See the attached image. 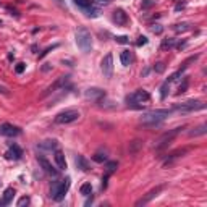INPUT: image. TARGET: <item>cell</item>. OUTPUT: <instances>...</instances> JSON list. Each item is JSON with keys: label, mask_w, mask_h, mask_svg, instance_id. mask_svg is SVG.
<instances>
[{"label": "cell", "mask_w": 207, "mask_h": 207, "mask_svg": "<svg viewBox=\"0 0 207 207\" xmlns=\"http://www.w3.org/2000/svg\"><path fill=\"white\" fill-rule=\"evenodd\" d=\"M188 150H189V147H184V149H178V150H175V152H172L170 155H168L167 157V160H165V165L167 164H172L173 160H175V159H178V157H183L186 152H188Z\"/></svg>", "instance_id": "21"}, {"label": "cell", "mask_w": 207, "mask_h": 207, "mask_svg": "<svg viewBox=\"0 0 207 207\" xmlns=\"http://www.w3.org/2000/svg\"><path fill=\"white\" fill-rule=\"evenodd\" d=\"M150 29H152V33H154V34H160V33L164 31V28H162L160 24H154L152 28H150Z\"/></svg>", "instance_id": "35"}, {"label": "cell", "mask_w": 207, "mask_h": 207, "mask_svg": "<svg viewBox=\"0 0 207 207\" xmlns=\"http://www.w3.org/2000/svg\"><path fill=\"white\" fill-rule=\"evenodd\" d=\"M112 20H114V23H115L117 26H126L128 21H129V18H128V15L125 13V10L117 8V10L114 12V15H112Z\"/></svg>", "instance_id": "14"}, {"label": "cell", "mask_w": 207, "mask_h": 207, "mask_svg": "<svg viewBox=\"0 0 207 207\" xmlns=\"http://www.w3.org/2000/svg\"><path fill=\"white\" fill-rule=\"evenodd\" d=\"M70 83V76H60L57 81H55L52 86L47 88V91L44 92V97L45 96H49V94H53V92H57V89H65V86Z\"/></svg>", "instance_id": "12"}, {"label": "cell", "mask_w": 207, "mask_h": 207, "mask_svg": "<svg viewBox=\"0 0 207 207\" xmlns=\"http://www.w3.org/2000/svg\"><path fill=\"white\" fill-rule=\"evenodd\" d=\"M79 193H81L84 197H89V196L92 194V186H91V183H84V184H81Z\"/></svg>", "instance_id": "24"}, {"label": "cell", "mask_w": 207, "mask_h": 207, "mask_svg": "<svg viewBox=\"0 0 207 207\" xmlns=\"http://www.w3.org/2000/svg\"><path fill=\"white\" fill-rule=\"evenodd\" d=\"M172 114V110H167V109H157V110H150V112H146L141 117V123L144 126H149V128H154V126H159L160 123L168 118V115Z\"/></svg>", "instance_id": "1"}, {"label": "cell", "mask_w": 207, "mask_h": 207, "mask_svg": "<svg viewBox=\"0 0 207 207\" xmlns=\"http://www.w3.org/2000/svg\"><path fill=\"white\" fill-rule=\"evenodd\" d=\"M115 41H117L118 44H128V42H129V37H128V36H117Z\"/></svg>", "instance_id": "32"}, {"label": "cell", "mask_w": 207, "mask_h": 207, "mask_svg": "<svg viewBox=\"0 0 207 207\" xmlns=\"http://www.w3.org/2000/svg\"><path fill=\"white\" fill-rule=\"evenodd\" d=\"M183 129H184V126H178V128L168 129V131H165L164 134H160V136H159V139L155 141V150H164L165 147H168V144H170Z\"/></svg>", "instance_id": "5"}, {"label": "cell", "mask_w": 207, "mask_h": 207, "mask_svg": "<svg viewBox=\"0 0 207 207\" xmlns=\"http://www.w3.org/2000/svg\"><path fill=\"white\" fill-rule=\"evenodd\" d=\"M84 97L89 100H94V102H100L102 99H105V91L99 89V88H89L84 92Z\"/></svg>", "instance_id": "13"}, {"label": "cell", "mask_w": 207, "mask_h": 207, "mask_svg": "<svg viewBox=\"0 0 207 207\" xmlns=\"http://www.w3.org/2000/svg\"><path fill=\"white\" fill-rule=\"evenodd\" d=\"M100 70H102L104 76H105L107 79L112 78V74H114V55H112V53H107L105 57L102 58Z\"/></svg>", "instance_id": "9"}, {"label": "cell", "mask_w": 207, "mask_h": 207, "mask_svg": "<svg viewBox=\"0 0 207 207\" xmlns=\"http://www.w3.org/2000/svg\"><path fill=\"white\" fill-rule=\"evenodd\" d=\"M37 162H39V165L42 167V170H44L47 175H50V176H57V175H58V170H55V168L52 167V164L47 160L44 155H37Z\"/></svg>", "instance_id": "15"}, {"label": "cell", "mask_w": 207, "mask_h": 207, "mask_svg": "<svg viewBox=\"0 0 207 207\" xmlns=\"http://www.w3.org/2000/svg\"><path fill=\"white\" fill-rule=\"evenodd\" d=\"M73 2L88 18H97L100 15V10L94 7V0H73Z\"/></svg>", "instance_id": "8"}, {"label": "cell", "mask_w": 207, "mask_h": 207, "mask_svg": "<svg viewBox=\"0 0 207 207\" xmlns=\"http://www.w3.org/2000/svg\"><path fill=\"white\" fill-rule=\"evenodd\" d=\"M186 88H188V78H184L183 84H180V88H178V96H180L181 92H184V91H186Z\"/></svg>", "instance_id": "33"}, {"label": "cell", "mask_w": 207, "mask_h": 207, "mask_svg": "<svg viewBox=\"0 0 207 207\" xmlns=\"http://www.w3.org/2000/svg\"><path fill=\"white\" fill-rule=\"evenodd\" d=\"M105 168H107V173L110 175V173H114L117 168H118V162H107V165H105Z\"/></svg>", "instance_id": "28"}, {"label": "cell", "mask_w": 207, "mask_h": 207, "mask_svg": "<svg viewBox=\"0 0 207 207\" xmlns=\"http://www.w3.org/2000/svg\"><path fill=\"white\" fill-rule=\"evenodd\" d=\"M0 94H3V96H10V89L3 84H0Z\"/></svg>", "instance_id": "37"}, {"label": "cell", "mask_w": 207, "mask_h": 207, "mask_svg": "<svg viewBox=\"0 0 207 207\" xmlns=\"http://www.w3.org/2000/svg\"><path fill=\"white\" fill-rule=\"evenodd\" d=\"M24 70H26V65H24V63H18L16 67H15V71H16L18 74H21Z\"/></svg>", "instance_id": "34"}, {"label": "cell", "mask_w": 207, "mask_h": 207, "mask_svg": "<svg viewBox=\"0 0 207 207\" xmlns=\"http://www.w3.org/2000/svg\"><path fill=\"white\" fill-rule=\"evenodd\" d=\"M205 109V104L202 100H186L183 104H178V105L173 107L175 112L178 114H193V112H197V110H204Z\"/></svg>", "instance_id": "6"}, {"label": "cell", "mask_w": 207, "mask_h": 207, "mask_svg": "<svg viewBox=\"0 0 207 207\" xmlns=\"http://www.w3.org/2000/svg\"><path fill=\"white\" fill-rule=\"evenodd\" d=\"M150 100V94L146 89H138L126 96V104L131 109H144L146 104Z\"/></svg>", "instance_id": "2"}, {"label": "cell", "mask_w": 207, "mask_h": 207, "mask_svg": "<svg viewBox=\"0 0 207 207\" xmlns=\"http://www.w3.org/2000/svg\"><path fill=\"white\" fill-rule=\"evenodd\" d=\"M53 2L57 3L60 8H67V5H65V2H63V0H53Z\"/></svg>", "instance_id": "39"}, {"label": "cell", "mask_w": 207, "mask_h": 207, "mask_svg": "<svg viewBox=\"0 0 207 207\" xmlns=\"http://www.w3.org/2000/svg\"><path fill=\"white\" fill-rule=\"evenodd\" d=\"M29 202H31V199H29V197H28V196H23L21 199L18 201V207H24V205H28Z\"/></svg>", "instance_id": "31"}, {"label": "cell", "mask_w": 207, "mask_h": 207, "mask_svg": "<svg viewBox=\"0 0 207 207\" xmlns=\"http://www.w3.org/2000/svg\"><path fill=\"white\" fill-rule=\"evenodd\" d=\"M57 47H58V44H55V45H52V47H47V49H45V50H44V52H42V53L39 55V58H42V57H45V55H47V53H49V52H50L52 49H57Z\"/></svg>", "instance_id": "36"}, {"label": "cell", "mask_w": 207, "mask_h": 207, "mask_svg": "<svg viewBox=\"0 0 207 207\" xmlns=\"http://www.w3.org/2000/svg\"><path fill=\"white\" fill-rule=\"evenodd\" d=\"M205 131H207V125H199L197 128L191 129L189 133H188V136H189V138H197V136H204V134H205Z\"/></svg>", "instance_id": "22"}, {"label": "cell", "mask_w": 207, "mask_h": 207, "mask_svg": "<svg viewBox=\"0 0 207 207\" xmlns=\"http://www.w3.org/2000/svg\"><path fill=\"white\" fill-rule=\"evenodd\" d=\"M168 91H170V83L165 81V83L162 84V88H160V97H162V99H165V97H167Z\"/></svg>", "instance_id": "27"}, {"label": "cell", "mask_w": 207, "mask_h": 207, "mask_svg": "<svg viewBox=\"0 0 207 207\" xmlns=\"http://www.w3.org/2000/svg\"><path fill=\"white\" fill-rule=\"evenodd\" d=\"M21 134V128H18L12 123H2L0 125V136H7V138H16Z\"/></svg>", "instance_id": "11"}, {"label": "cell", "mask_w": 207, "mask_h": 207, "mask_svg": "<svg viewBox=\"0 0 207 207\" xmlns=\"http://www.w3.org/2000/svg\"><path fill=\"white\" fill-rule=\"evenodd\" d=\"M70 184H71V180L70 178H65V180H58V181H53L52 186H50V197L53 201H63L65 196H67L68 189H70Z\"/></svg>", "instance_id": "4"}, {"label": "cell", "mask_w": 207, "mask_h": 207, "mask_svg": "<svg viewBox=\"0 0 207 207\" xmlns=\"http://www.w3.org/2000/svg\"><path fill=\"white\" fill-rule=\"evenodd\" d=\"M173 45H175V39H164L160 49L165 50V49H170V47H173Z\"/></svg>", "instance_id": "29"}, {"label": "cell", "mask_w": 207, "mask_h": 207, "mask_svg": "<svg viewBox=\"0 0 207 207\" xmlns=\"http://www.w3.org/2000/svg\"><path fill=\"white\" fill-rule=\"evenodd\" d=\"M191 28V24L189 23H178V24H175V28L173 29L176 31V33H184V31H188Z\"/></svg>", "instance_id": "26"}, {"label": "cell", "mask_w": 207, "mask_h": 207, "mask_svg": "<svg viewBox=\"0 0 207 207\" xmlns=\"http://www.w3.org/2000/svg\"><path fill=\"white\" fill-rule=\"evenodd\" d=\"M164 189H165V184H159V186H155L154 189H150V191H149L146 196H143V197H141L139 201H136V205L139 207V205H146V204H149L150 201L154 199V197H157V196L160 194Z\"/></svg>", "instance_id": "10"}, {"label": "cell", "mask_w": 207, "mask_h": 207, "mask_svg": "<svg viewBox=\"0 0 207 207\" xmlns=\"http://www.w3.org/2000/svg\"><path fill=\"white\" fill-rule=\"evenodd\" d=\"M79 117H81L79 110H76V109H67V110H63V112H60V114L55 115L53 121L57 125H70V123H73V121H76Z\"/></svg>", "instance_id": "7"}, {"label": "cell", "mask_w": 207, "mask_h": 207, "mask_svg": "<svg viewBox=\"0 0 207 207\" xmlns=\"http://www.w3.org/2000/svg\"><path fill=\"white\" fill-rule=\"evenodd\" d=\"M154 71H155V73H164V71H165V63H164V62L155 63V65H154Z\"/></svg>", "instance_id": "30"}, {"label": "cell", "mask_w": 207, "mask_h": 207, "mask_svg": "<svg viewBox=\"0 0 207 207\" xmlns=\"http://www.w3.org/2000/svg\"><path fill=\"white\" fill-rule=\"evenodd\" d=\"M74 164H76V167L79 168L81 172H89V170H91L89 162H88L83 155H76V157H74Z\"/></svg>", "instance_id": "18"}, {"label": "cell", "mask_w": 207, "mask_h": 207, "mask_svg": "<svg viewBox=\"0 0 207 207\" xmlns=\"http://www.w3.org/2000/svg\"><path fill=\"white\" fill-rule=\"evenodd\" d=\"M53 159H55V164H57V168H58V170H65V168H67V160H65V154L62 152L60 149H55Z\"/></svg>", "instance_id": "17"}, {"label": "cell", "mask_w": 207, "mask_h": 207, "mask_svg": "<svg viewBox=\"0 0 207 207\" xmlns=\"http://www.w3.org/2000/svg\"><path fill=\"white\" fill-rule=\"evenodd\" d=\"M37 147L42 149V150H55V149H58V143L55 139H47V141L39 143V146H37Z\"/></svg>", "instance_id": "19"}, {"label": "cell", "mask_w": 207, "mask_h": 207, "mask_svg": "<svg viewBox=\"0 0 207 207\" xmlns=\"http://www.w3.org/2000/svg\"><path fill=\"white\" fill-rule=\"evenodd\" d=\"M92 160L94 162H97V164H104V162H107V154L105 152H96V154H94L92 155Z\"/></svg>", "instance_id": "25"}, {"label": "cell", "mask_w": 207, "mask_h": 207, "mask_svg": "<svg viewBox=\"0 0 207 207\" xmlns=\"http://www.w3.org/2000/svg\"><path fill=\"white\" fill-rule=\"evenodd\" d=\"M74 39H76V45H78V49L81 52L88 53V52L92 50V36H91V33L84 26H79L76 29Z\"/></svg>", "instance_id": "3"}, {"label": "cell", "mask_w": 207, "mask_h": 207, "mask_svg": "<svg viewBox=\"0 0 207 207\" xmlns=\"http://www.w3.org/2000/svg\"><path fill=\"white\" fill-rule=\"evenodd\" d=\"M120 60H121V65L123 67H128V65L131 63V60H133V57H131V52L129 50H123L120 55Z\"/></svg>", "instance_id": "23"}, {"label": "cell", "mask_w": 207, "mask_h": 207, "mask_svg": "<svg viewBox=\"0 0 207 207\" xmlns=\"http://www.w3.org/2000/svg\"><path fill=\"white\" fill-rule=\"evenodd\" d=\"M13 196H15V189L13 188H7L3 191V197L0 199V205H8L13 201Z\"/></svg>", "instance_id": "20"}, {"label": "cell", "mask_w": 207, "mask_h": 207, "mask_svg": "<svg viewBox=\"0 0 207 207\" xmlns=\"http://www.w3.org/2000/svg\"><path fill=\"white\" fill-rule=\"evenodd\" d=\"M136 44H138V45H144V44H147V37H144V36H139Z\"/></svg>", "instance_id": "38"}, {"label": "cell", "mask_w": 207, "mask_h": 207, "mask_svg": "<svg viewBox=\"0 0 207 207\" xmlns=\"http://www.w3.org/2000/svg\"><path fill=\"white\" fill-rule=\"evenodd\" d=\"M5 157L8 159V160H20V159L23 157V150H21V147L18 144H10Z\"/></svg>", "instance_id": "16"}]
</instances>
